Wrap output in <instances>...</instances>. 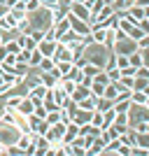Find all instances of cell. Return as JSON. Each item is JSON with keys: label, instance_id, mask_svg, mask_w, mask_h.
Returning a JSON list of instances; mask_svg holds the SVG:
<instances>
[{"label": "cell", "instance_id": "cell-1", "mask_svg": "<svg viewBox=\"0 0 149 156\" xmlns=\"http://www.w3.org/2000/svg\"><path fill=\"white\" fill-rule=\"evenodd\" d=\"M112 54H114V51H110V49H107L105 44L89 42V44L84 47V54H82V56H84L89 63H96V65H100V68L105 70V65H107V61H110Z\"/></svg>", "mask_w": 149, "mask_h": 156}, {"label": "cell", "instance_id": "cell-15", "mask_svg": "<svg viewBox=\"0 0 149 156\" xmlns=\"http://www.w3.org/2000/svg\"><path fill=\"white\" fill-rule=\"evenodd\" d=\"M40 82H42L47 89H54V86L59 84V77H54L51 72H40Z\"/></svg>", "mask_w": 149, "mask_h": 156}, {"label": "cell", "instance_id": "cell-26", "mask_svg": "<svg viewBox=\"0 0 149 156\" xmlns=\"http://www.w3.org/2000/svg\"><path fill=\"white\" fill-rule=\"evenodd\" d=\"M91 124L98 126V128H103V112L93 110V114H91Z\"/></svg>", "mask_w": 149, "mask_h": 156}, {"label": "cell", "instance_id": "cell-40", "mask_svg": "<svg viewBox=\"0 0 149 156\" xmlns=\"http://www.w3.org/2000/svg\"><path fill=\"white\" fill-rule=\"evenodd\" d=\"M16 2H19V0H5V5H7V7H14Z\"/></svg>", "mask_w": 149, "mask_h": 156}, {"label": "cell", "instance_id": "cell-22", "mask_svg": "<svg viewBox=\"0 0 149 156\" xmlns=\"http://www.w3.org/2000/svg\"><path fill=\"white\" fill-rule=\"evenodd\" d=\"M40 61H42V54H40V49L35 47V49L30 51V61H28V65H30V68H37Z\"/></svg>", "mask_w": 149, "mask_h": 156}, {"label": "cell", "instance_id": "cell-29", "mask_svg": "<svg viewBox=\"0 0 149 156\" xmlns=\"http://www.w3.org/2000/svg\"><path fill=\"white\" fill-rule=\"evenodd\" d=\"M135 77L149 79V68H147V65H140V68H135Z\"/></svg>", "mask_w": 149, "mask_h": 156}, {"label": "cell", "instance_id": "cell-11", "mask_svg": "<svg viewBox=\"0 0 149 156\" xmlns=\"http://www.w3.org/2000/svg\"><path fill=\"white\" fill-rule=\"evenodd\" d=\"M33 110H35V105H33V100L28 96H23L19 100V105H16V112H19L21 117H28V114H33Z\"/></svg>", "mask_w": 149, "mask_h": 156}, {"label": "cell", "instance_id": "cell-19", "mask_svg": "<svg viewBox=\"0 0 149 156\" xmlns=\"http://www.w3.org/2000/svg\"><path fill=\"white\" fill-rule=\"evenodd\" d=\"M54 65H56V63H54L51 56H42V61H40V65H37V70H40V72H49Z\"/></svg>", "mask_w": 149, "mask_h": 156}, {"label": "cell", "instance_id": "cell-17", "mask_svg": "<svg viewBox=\"0 0 149 156\" xmlns=\"http://www.w3.org/2000/svg\"><path fill=\"white\" fill-rule=\"evenodd\" d=\"M100 70H103L100 65H96V63H89V61H86V63H84V68H82V72H84L86 77H91V79L96 77V75H98Z\"/></svg>", "mask_w": 149, "mask_h": 156}, {"label": "cell", "instance_id": "cell-24", "mask_svg": "<svg viewBox=\"0 0 149 156\" xmlns=\"http://www.w3.org/2000/svg\"><path fill=\"white\" fill-rule=\"evenodd\" d=\"M144 100H147V96H144L142 91H130V103H135V105H144Z\"/></svg>", "mask_w": 149, "mask_h": 156}, {"label": "cell", "instance_id": "cell-31", "mask_svg": "<svg viewBox=\"0 0 149 156\" xmlns=\"http://www.w3.org/2000/svg\"><path fill=\"white\" fill-rule=\"evenodd\" d=\"M23 5H26V12H35V9L40 7V0H26Z\"/></svg>", "mask_w": 149, "mask_h": 156}, {"label": "cell", "instance_id": "cell-12", "mask_svg": "<svg viewBox=\"0 0 149 156\" xmlns=\"http://www.w3.org/2000/svg\"><path fill=\"white\" fill-rule=\"evenodd\" d=\"M51 28H54V33H56V40H59L63 33L70 30V21H68V16H63V19H59V21H54Z\"/></svg>", "mask_w": 149, "mask_h": 156}, {"label": "cell", "instance_id": "cell-27", "mask_svg": "<svg viewBox=\"0 0 149 156\" xmlns=\"http://www.w3.org/2000/svg\"><path fill=\"white\" fill-rule=\"evenodd\" d=\"M30 61V51L28 49H19V54H16V63H28Z\"/></svg>", "mask_w": 149, "mask_h": 156}, {"label": "cell", "instance_id": "cell-18", "mask_svg": "<svg viewBox=\"0 0 149 156\" xmlns=\"http://www.w3.org/2000/svg\"><path fill=\"white\" fill-rule=\"evenodd\" d=\"M70 68H72V63H70V61H56V72H59L61 77H68Z\"/></svg>", "mask_w": 149, "mask_h": 156}, {"label": "cell", "instance_id": "cell-3", "mask_svg": "<svg viewBox=\"0 0 149 156\" xmlns=\"http://www.w3.org/2000/svg\"><path fill=\"white\" fill-rule=\"evenodd\" d=\"M19 135H21V128H19V126H14V124H2V121H0V142L5 144V147L16 144Z\"/></svg>", "mask_w": 149, "mask_h": 156}, {"label": "cell", "instance_id": "cell-2", "mask_svg": "<svg viewBox=\"0 0 149 156\" xmlns=\"http://www.w3.org/2000/svg\"><path fill=\"white\" fill-rule=\"evenodd\" d=\"M28 21H30V28L33 30H47L51 28V9L44 5H40L35 12H28Z\"/></svg>", "mask_w": 149, "mask_h": 156}, {"label": "cell", "instance_id": "cell-6", "mask_svg": "<svg viewBox=\"0 0 149 156\" xmlns=\"http://www.w3.org/2000/svg\"><path fill=\"white\" fill-rule=\"evenodd\" d=\"M68 12L75 14V16H77V19H82V21H91V12H89V7H86L84 2H77V0H72L70 7H68ZM89 26H91V23H89Z\"/></svg>", "mask_w": 149, "mask_h": 156}, {"label": "cell", "instance_id": "cell-36", "mask_svg": "<svg viewBox=\"0 0 149 156\" xmlns=\"http://www.w3.org/2000/svg\"><path fill=\"white\" fill-rule=\"evenodd\" d=\"M137 26L142 28L144 33H149V19H140V21H137Z\"/></svg>", "mask_w": 149, "mask_h": 156}, {"label": "cell", "instance_id": "cell-30", "mask_svg": "<svg viewBox=\"0 0 149 156\" xmlns=\"http://www.w3.org/2000/svg\"><path fill=\"white\" fill-rule=\"evenodd\" d=\"M140 51V58H142V65H147L149 68V47H144V49H137Z\"/></svg>", "mask_w": 149, "mask_h": 156}, {"label": "cell", "instance_id": "cell-41", "mask_svg": "<svg viewBox=\"0 0 149 156\" xmlns=\"http://www.w3.org/2000/svg\"><path fill=\"white\" fill-rule=\"evenodd\" d=\"M0 156H5V144L0 142Z\"/></svg>", "mask_w": 149, "mask_h": 156}, {"label": "cell", "instance_id": "cell-37", "mask_svg": "<svg viewBox=\"0 0 149 156\" xmlns=\"http://www.w3.org/2000/svg\"><path fill=\"white\" fill-rule=\"evenodd\" d=\"M5 56H7V47H5V44H0V63L5 61Z\"/></svg>", "mask_w": 149, "mask_h": 156}, {"label": "cell", "instance_id": "cell-25", "mask_svg": "<svg viewBox=\"0 0 149 156\" xmlns=\"http://www.w3.org/2000/svg\"><path fill=\"white\" fill-rule=\"evenodd\" d=\"M128 61H130V65H133V68H140V65H142V58H140V51H133V54H128Z\"/></svg>", "mask_w": 149, "mask_h": 156}, {"label": "cell", "instance_id": "cell-44", "mask_svg": "<svg viewBox=\"0 0 149 156\" xmlns=\"http://www.w3.org/2000/svg\"><path fill=\"white\" fill-rule=\"evenodd\" d=\"M0 72H2V65H0Z\"/></svg>", "mask_w": 149, "mask_h": 156}, {"label": "cell", "instance_id": "cell-5", "mask_svg": "<svg viewBox=\"0 0 149 156\" xmlns=\"http://www.w3.org/2000/svg\"><path fill=\"white\" fill-rule=\"evenodd\" d=\"M65 16H68V21H70V28L75 33H77V35H91V26H89V21H82V19H77V16H75V14H65Z\"/></svg>", "mask_w": 149, "mask_h": 156}, {"label": "cell", "instance_id": "cell-34", "mask_svg": "<svg viewBox=\"0 0 149 156\" xmlns=\"http://www.w3.org/2000/svg\"><path fill=\"white\" fill-rule=\"evenodd\" d=\"M72 147V144H70ZM72 156H86V149L84 147H72Z\"/></svg>", "mask_w": 149, "mask_h": 156}, {"label": "cell", "instance_id": "cell-35", "mask_svg": "<svg viewBox=\"0 0 149 156\" xmlns=\"http://www.w3.org/2000/svg\"><path fill=\"white\" fill-rule=\"evenodd\" d=\"M40 5H44V7H49V9H54V7L59 5V0H40Z\"/></svg>", "mask_w": 149, "mask_h": 156}, {"label": "cell", "instance_id": "cell-33", "mask_svg": "<svg viewBox=\"0 0 149 156\" xmlns=\"http://www.w3.org/2000/svg\"><path fill=\"white\" fill-rule=\"evenodd\" d=\"M117 154H119V156H130V147H128V144H119Z\"/></svg>", "mask_w": 149, "mask_h": 156}, {"label": "cell", "instance_id": "cell-39", "mask_svg": "<svg viewBox=\"0 0 149 156\" xmlns=\"http://www.w3.org/2000/svg\"><path fill=\"white\" fill-rule=\"evenodd\" d=\"M2 112H5V100H2V96H0V117H2Z\"/></svg>", "mask_w": 149, "mask_h": 156}, {"label": "cell", "instance_id": "cell-7", "mask_svg": "<svg viewBox=\"0 0 149 156\" xmlns=\"http://www.w3.org/2000/svg\"><path fill=\"white\" fill-rule=\"evenodd\" d=\"M51 58H54V63H56V61H70V63H72V61H75V54H72L65 44L59 42V47H56V51H54Z\"/></svg>", "mask_w": 149, "mask_h": 156}, {"label": "cell", "instance_id": "cell-23", "mask_svg": "<svg viewBox=\"0 0 149 156\" xmlns=\"http://www.w3.org/2000/svg\"><path fill=\"white\" fill-rule=\"evenodd\" d=\"M107 77H110V82H119V79H121V70H119L117 65H112V68H107Z\"/></svg>", "mask_w": 149, "mask_h": 156}, {"label": "cell", "instance_id": "cell-13", "mask_svg": "<svg viewBox=\"0 0 149 156\" xmlns=\"http://www.w3.org/2000/svg\"><path fill=\"white\" fill-rule=\"evenodd\" d=\"M91 114H93V112H89V110H79V107H77V110L72 112V121L82 126V124H86V121H91Z\"/></svg>", "mask_w": 149, "mask_h": 156}, {"label": "cell", "instance_id": "cell-42", "mask_svg": "<svg viewBox=\"0 0 149 156\" xmlns=\"http://www.w3.org/2000/svg\"><path fill=\"white\" fill-rule=\"evenodd\" d=\"M0 86H7L5 82H2V72H0ZM7 89H9V86H7Z\"/></svg>", "mask_w": 149, "mask_h": 156}, {"label": "cell", "instance_id": "cell-46", "mask_svg": "<svg viewBox=\"0 0 149 156\" xmlns=\"http://www.w3.org/2000/svg\"><path fill=\"white\" fill-rule=\"evenodd\" d=\"M147 19H149V16H147Z\"/></svg>", "mask_w": 149, "mask_h": 156}, {"label": "cell", "instance_id": "cell-45", "mask_svg": "<svg viewBox=\"0 0 149 156\" xmlns=\"http://www.w3.org/2000/svg\"><path fill=\"white\" fill-rule=\"evenodd\" d=\"M21 2H26V0H21Z\"/></svg>", "mask_w": 149, "mask_h": 156}, {"label": "cell", "instance_id": "cell-32", "mask_svg": "<svg viewBox=\"0 0 149 156\" xmlns=\"http://www.w3.org/2000/svg\"><path fill=\"white\" fill-rule=\"evenodd\" d=\"M126 89H133V77H128V75H121V79H119Z\"/></svg>", "mask_w": 149, "mask_h": 156}, {"label": "cell", "instance_id": "cell-8", "mask_svg": "<svg viewBox=\"0 0 149 156\" xmlns=\"http://www.w3.org/2000/svg\"><path fill=\"white\" fill-rule=\"evenodd\" d=\"M33 144H35V156H44L49 149V140L44 135H35L33 133Z\"/></svg>", "mask_w": 149, "mask_h": 156}, {"label": "cell", "instance_id": "cell-21", "mask_svg": "<svg viewBox=\"0 0 149 156\" xmlns=\"http://www.w3.org/2000/svg\"><path fill=\"white\" fill-rule=\"evenodd\" d=\"M103 93H105V84H100V82H91V96L100 98Z\"/></svg>", "mask_w": 149, "mask_h": 156}, {"label": "cell", "instance_id": "cell-9", "mask_svg": "<svg viewBox=\"0 0 149 156\" xmlns=\"http://www.w3.org/2000/svg\"><path fill=\"white\" fill-rule=\"evenodd\" d=\"M56 47H59V42H56V40H40V42H37V49H40V54H42V56H54Z\"/></svg>", "mask_w": 149, "mask_h": 156}, {"label": "cell", "instance_id": "cell-10", "mask_svg": "<svg viewBox=\"0 0 149 156\" xmlns=\"http://www.w3.org/2000/svg\"><path fill=\"white\" fill-rule=\"evenodd\" d=\"M103 147H105V140H103V137H100V135L93 137L91 144L86 147V156H100V154H103Z\"/></svg>", "mask_w": 149, "mask_h": 156}, {"label": "cell", "instance_id": "cell-43", "mask_svg": "<svg viewBox=\"0 0 149 156\" xmlns=\"http://www.w3.org/2000/svg\"><path fill=\"white\" fill-rule=\"evenodd\" d=\"M144 107H147V110H149V96H147V100H144Z\"/></svg>", "mask_w": 149, "mask_h": 156}, {"label": "cell", "instance_id": "cell-14", "mask_svg": "<svg viewBox=\"0 0 149 156\" xmlns=\"http://www.w3.org/2000/svg\"><path fill=\"white\" fill-rule=\"evenodd\" d=\"M68 77L75 82V84H84V79H86V75L82 72V68H77V65H72L70 68V72H68Z\"/></svg>", "mask_w": 149, "mask_h": 156}, {"label": "cell", "instance_id": "cell-4", "mask_svg": "<svg viewBox=\"0 0 149 156\" xmlns=\"http://www.w3.org/2000/svg\"><path fill=\"white\" fill-rule=\"evenodd\" d=\"M135 49H137V42H135V40H130L128 35L121 37V40H114V47H112V51H114V54H126V56L133 54Z\"/></svg>", "mask_w": 149, "mask_h": 156}, {"label": "cell", "instance_id": "cell-28", "mask_svg": "<svg viewBox=\"0 0 149 156\" xmlns=\"http://www.w3.org/2000/svg\"><path fill=\"white\" fill-rule=\"evenodd\" d=\"M130 5H135V0H114V9H128Z\"/></svg>", "mask_w": 149, "mask_h": 156}, {"label": "cell", "instance_id": "cell-16", "mask_svg": "<svg viewBox=\"0 0 149 156\" xmlns=\"http://www.w3.org/2000/svg\"><path fill=\"white\" fill-rule=\"evenodd\" d=\"M77 107H79V110H89V112H93V110H96V98H93V96L82 98V100H77Z\"/></svg>", "mask_w": 149, "mask_h": 156}, {"label": "cell", "instance_id": "cell-20", "mask_svg": "<svg viewBox=\"0 0 149 156\" xmlns=\"http://www.w3.org/2000/svg\"><path fill=\"white\" fill-rule=\"evenodd\" d=\"M114 65H117L119 70H123L126 65H130V61H128V56H126V54H114Z\"/></svg>", "mask_w": 149, "mask_h": 156}, {"label": "cell", "instance_id": "cell-38", "mask_svg": "<svg viewBox=\"0 0 149 156\" xmlns=\"http://www.w3.org/2000/svg\"><path fill=\"white\" fill-rule=\"evenodd\" d=\"M135 5H140V7H147V5H149V0H135Z\"/></svg>", "mask_w": 149, "mask_h": 156}]
</instances>
